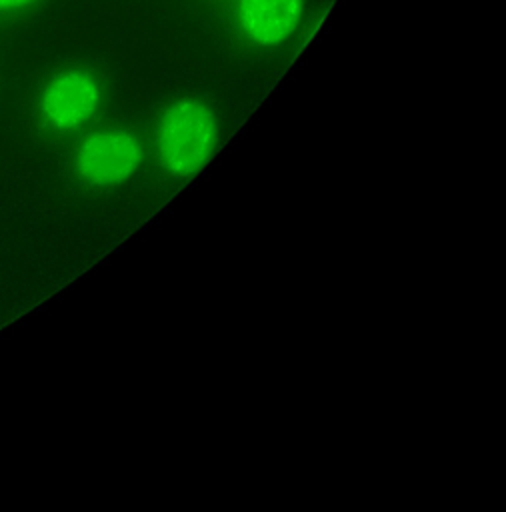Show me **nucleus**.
Instances as JSON below:
<instances>
[{"label": "nucleus", "instance_id": "f257e3e1", "mask_svg": "<svg viewBox=\"0 0 506 512\" xmlns=\"http://www.w3.org/2000/svg\"><path fill=\"white\" fill-rule=\"evenodd\" d=\"M220 140L214 110L198 98H180L164 108L154 134L162 170L176 180H190L212 160Z\"/></svg>", "mask_w": 506, "mask_h": 512}, {"label": "nucleus", "instance_id": "f03ea898", "mask_svg": "<svg viewBox=\"0 0 506 512\" xmlns=\"http://www.w3.org/2000/svg\"><path fill=\"white\" fill-rule=\"evenodd\" d=\"M144 146L126 128H102L88 134L74 154L78 178L92 188H114L140 170Z\"/></svg>", "mask_w": 506, "mask_h": 512}, {"label": "nucleus", "instance_id": "7ed1b4c3", "mask_svg": "<svg viewBox=\"0 0 506 512\" xmlns=\"http://www.w3.org/2000/svg\"><path fill=\"white\" fill-rule=\"evenodd\" d=\"M102 88L98 80L80 68L58 72L40 94L38 110L46 126L72 132L84 126L100 108Z\"/></svg>", "mask_w": 506, "mask_h": 512}, {"label": "nucleus", "instance_id": "20e7f679", "mask_svg": "<svg viewBox=\"0 0 506 512\" xmlns=\"http://www.w3.org/2000/svg\"><path fill=\"white\" fill-rule=\"evenodd\" d=\"M304 0H238L236 16L242 34L258 46L286 42L300 24Z\"/></svg>", "mask_w": 506, "mask_h": 512}, {"label": "nucleus", "instance_id": "39448f33", "mask_svg": "<svg viewBox=\"0 0 506 512\" xmlns=\"http://www.w3.org/2000/svg\"><path fill=\"white\" fill-rule=\"evenodd\" d=\"M36 0H0V12H14V10H22L30 4H34Z\"/></svg>", "mask_w": 506, "mask_h": 512}]
</instances>
